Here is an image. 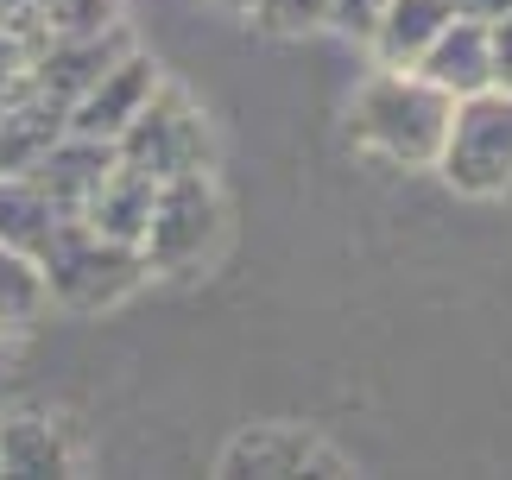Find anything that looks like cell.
<instances>
[{
	"label": "cell",
	"instance_id": "cell-1",
	"mask_svg": "<svg viewBox=\"0 0 512 480\" xmlns=\"http://www.w3.org/2000/svg\"><path fill=\"white\" fill-rule=\"evenodd\" d=\"M449 114H456V102L437 83H424L418 70H380L354 89L348 133L354 146L380 152L386 165H437Z\"/></svg>",
	"mask_w": 512,
	"mask_h": 480
},
{
	"label": "cell",
	"instance_id": "cell-2",
	"mask_svg": "<svg viewBox=\"0 0 512 480\" xmlns=\"http://www.w3.org/2000/svg\"><path fill=\"white\" fill-rule=\"evenodd\" d=\"M140 272H146L140 247L95 234L83 215H70V222L51 234V247L38 253L45 297H57V304H70V310H108V304H121V297L140 285Z\"/></svg>",
	"mask_w": 512,
	"mask_h": 480
},
{
	"label": "cell",
	"instance_id": "cell-3",
	"mask_svg": "<svg viewBox=\"0 0 512 480\" xmlns=\"http://www.w3.org/2000/svg\"><path fill=\"white\" fill-rule=\"evenodd\" d=\"M437 171L462 196H506L512 190V95L506 89H475L456 102Z\"/></svg>",
	"mask_w": 512,
	"mask_h": 480
},
{
	"label": "cell",
	"instance_id": "cell-4",
	"mask_svg": "<svg viewBox=\"0 0 512 480\" xmlns=\"http://www.w3.org/2000/svg\"><path fill=\"white\" fill-rule=\"evenodd\" d=\"M222 240V196H215L209 171L165 177L152 196V222L140 234L146 272H196Z\"/></svg>",
	"mask_w": 512,
	"mask_h": 480
},
{
	"label": "cell",
	"instance_id": "cell-5",
	"mask_svg": "<svg viewBox=\"0 0 512 480\" xmlns=\"http://www.w3.org/2000/svg\"><path fill=\"white\" fill-rule=\"evenodd\" d=\"M114 152L165 184V177H184V171H209V127L196 120L184 89L159 83V89H152V102L127 120L121 139H114Z\"/></svg>",
	"mask_w": 512,
	"mask_h": 480
},
{
	"label": "cell",
	"instance_id": "cell-6",
	"mask_svg": "<svg viewBox=\"0 0 512 480\" xmlns=\"http://www.w3.org/2000/svg\"><path fill=\"white\" fill-rule=\"evenodd\" d=\"M152 89H159V64L140 51H121L114 64L95 76V83L70 102V133H89V139H121L127 133V120L140 114L152 102Z\"/></svg>",
	"mask_w": 512,
	"mask_h": 480
},
{
	"label": "cell",
	"instance_id": "cell-7",
	"mask_svg": "<svg viewBox=\"0 0 512 480\" xmlns=\"http://www.w3.org/2000/svg\"><path fill=\"white\" fill-rule=\"evenodd\" d=\"M348 474V462L323 436L310 430H291V424H266V430H247L234 436L228 455H222V474Z\"/></svg>",
	"mask_w": 512,
	"mask_h": 480
},
{
	"label": "cell",
	"instance_id": "cell-8",
	"mask_svg": "<svg viewBox=\"0 0 512 480\" xmlns=\"http://www.w3.org/2000/svg\"><path fill=\"white\" fill-rule=\"evenodd\" d=\"M114 158H121V152H114V139L64 133V139H57V146H51L45 158H38V165H32L26 177H32V184L45 190V196H51V203L64 209V215H83V203L95 196V184H102V177L114 171Z\"/></svg>",
	"mask_w": 512,
	"mask_h": 480
},
{
	"label": "cell",
	"instance_id": "cell-9",
	"mask_svg": "<svg viewBox=\"0 0 512 480\" xmlns=\"http://www.w3.org/2000/svg\"><path fill=\"white\" fill-rule=\"evenodd\" d=\"M152 196H159V177H146L140 165H127V158H114V171L95 184V196L83 203V222L108 240H127V247H140V234L152 222Z\"/></svg>",
	"mask_w": 512,
	"mask_h": 480
},
{
	"label": "cell",
	"instance_id": "cell-10",
	"mask_svg": "<svg viewBox=\"0 0 512 480\" xmlns=\"http://www.w3.org/2000/svg\"><path fill=\"white\" fill-rule=\"evenodd\" d=\"M418 76L437 83L449 102H462L475 89H494V76H487V26L481 19H449L437 32V45L418 57Z\"/></svg>",
	"mask_w": 512,
	"mask_h": 480
},
{
	"label": "cell",
	"instance_id": "cell-11",
	"mask_svg": "<svg viewBox=\"0 0 512 480\" xmlns=\"http://www.w3.org/2000/svg\"><path fill=\"white\" fill-rule=\"evenodd\" d=\"M449 19H456L449 0H392L367 45H373V57H380L386 70H418V57L437 45V32Z\"/></svg>",
	"mask_w": 512,
	"mask_h": 480
},
{
	"label": "cell",
	"instance_id": "cell-12",
	"mask_svg": "<svg viewBox=\"0 0 512 480\" xmlns=\"http://www.w3.org/2000/svg\"><path fill=\"white\" fill-rule=\"evenodd\" d=\"M70 215L51 203L45 190L32 184L26 171H13V177H0V240H7V247H19L26 259H38L51 247V234L64 228Z\"/></svg>",
	"mask_w": 512,
	"mask_h": 480
},
{
	"label": "cell",
	"instance_id": "cell-13",
	"mask_svg": "<svg viewBox=\"0 0 512 480\" xmlns=\"http://www.w3.org/2000/svg\"><path fill=\"white\" fill-rule=\"evenodd\" d=\"M0 474H70L64 436L38 417H7L0 424Z\"/></svg>",
	"mask_w": 512,
	"mask_h": 480
},
{
	"label": "cell",
	"instance_id": "cell-14",
	"mask_svg": "<svg viewBox=\"0 0 512 480\" xmlns=\"http://www.w3.org/2000/svg\"><path fill=\"white\" fill-rule=\"evenodd\" d=\"M38 304H45L38 259H26L19 247H7V240H0V316H7V323H26Z\"/></svg>",
	"mask_w": 512,
	"mask_h": 480
},
{
	"label": "cell",
	"instance_id": "cell-15",
	"mask_svg": "<svg viewBox=\"0 0 512 480\" xmlns=\"http://www.w3.org/2000/svg\"><path fill=\"white\" fill-rule=\"evenodd\" d=\"M253 19L266 32H317L329 26V0H253Z\"/></svg>",
	"mask_w": 512,
	"mask_h": 480
},
{
	"label": "cell",
	"instance_id": "cell-16",
	"mask_svg": "<svg viewBox=\"0 0 512 480\" xmlns=\"http://www.w3.org/2000/svg\"><path fill=\"white\" fill-rule=\"evenodd\" d=\"M386 7H392V0H329V26H336L342 38H361V45H367Z\"/></svg>",
	"mask_w": 512,
	"mask_h": 480
},
{
	"label": "cell",
	"instance_id": "cell-17",
	"mask_svg": "<svg viewBox=\"0 0 512 480\" xmlns=\"http://www.w3.org/2000/svg\"><path fill=\"white\" fill-rule=\"evenodd\" d=\"M487 76H494V89L512 95V13L487 26Z\"/></svg>",
	"mask_w": 512,
	"mask_h": 480
},
{
	"label": "cell",
	"instance_id": "cell-18",
	"mask_svg": "<svg viewBox=\"0 0 512 480\" xmlns=\"http://www.w3.org/2000/svg\"><path fill=\"white\" fill-rule=\"evenodd\" d=\"M456 7V19H481V26H494V19L512 13V0H449Z\"/></svg>",
	"mask_w": 512,
	"mask_h": 480
},
{
	"label": "cell",
	"instance_id": "cell-19",
	"mask_svg": "<svg viewBox=\"0 0 512 480\" xmlns=\"http://www.w3.org/2000/svg\"><path fill=\"white\" fill-rule=\"evenodd\" d=\"M19 13H26V0H0V26H19Z\"/></svg>",
	"mask_w": 512,
	"mask_h": 480
},
{
	"label": "cell",
	"instance_id": "cell-20",
	"mask_svg": "<svg viewBox=\"0 0 512 480\" xmlns=\"http://www.w3.org/2000/svg\"><path fill=\"white\" fill-rule=\"evenodd\" d=\"M222 7H228V13H253V0H222Z\"/></svg>",
	"mask_w": 512,
	"mask_h": 480
},
{
	"label": "cell",
	"instance_id": "cell-21",
	"mask_svg": "<svg viewBox=\"0 0 512 480\" xmlns=\"http://www.w3.org/2000/svg\"><path fill=\"white\" fill-rule=\"evenodd\" d=\"M0 342H7V316H0Z\"/></svg>",
	"mask_w": 512,
	"mask_h": 480
}]
</instances>
